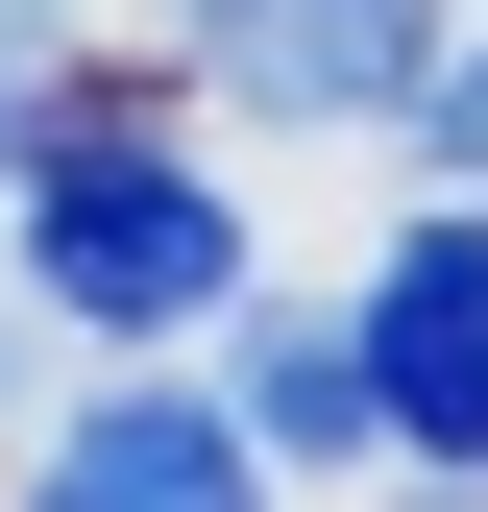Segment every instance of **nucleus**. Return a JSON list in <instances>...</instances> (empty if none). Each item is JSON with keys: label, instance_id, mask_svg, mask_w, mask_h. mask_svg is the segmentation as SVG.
Wrapping results in <instances>:
<instances>
[{"label": "nucleus", "instance_id": "nucleus-6", "mask_svg": "<svg viewBox=\"0 0 488 512\" xmlns=\"http://www.w3.org/2000/svg\"><path fill=\"white\" fill-rule=\"evenodd\" d=\"M415 147H440L464 196H488V49H440V74H415Z\"/></svg>", "mask_w": 488, "mask_h": 512}, {"label": "nucleus", "instance_id": "nucleus-3", "mask_svg": "<svg viewBox=\"0 0 488 512\" xmlns=\"http://www.w3.org/2000/svg\"><path fill=\"white\" fill-rule=\"evenodd\" d=\"M171 25L269 122H415V74H440V0H171Z\"/></svg>", "mask_w": 488, "mask_h": 512}, {"label": "nucleus", "instance_id": "nucleus-4", "mask_svg": "<svg viewBox=\"0 0 488 512\" xmlns=\"http://www.w3.org/2000/svg\"><path fill=\"white\" fill-rule=\"evenodd\" d=\"M25 512H269V439L220 391H98V415H49V488Z\"/></svg>", "mask_w": 488, "mask_h": 512}, {"label": "nucleus", "instance_id": "nucleus-5", "mask_svg": "<svg viewBox=\"0 0 488 512\" xmlns=\"http://www.w3.org/2000/svg\"><path fill=\"white\" fill-rule=\"evenodd\" d=\"M244 439H293V464L391 439V415H366V317H244Z\"/></svg>", "mask_w": 488, "mask_h": 512}, {"label": "nucleus", "instance_id": "nucleus-1", "mask_svg": "<svg viewBox=\"0 0 488 512\" xmlns=\"http://www.w3.org/2000/svg\"><path fill=\"white\" fill-rule=\"evenodd\" d=\"M25 269L49 317H98V342H171V317L244 293V196L171 147H25Z\"/></svg>", "mask_w": 488, "mask_h": 512}, {"label": "nucleus", "instance_id": "nucleus-2", "mask_svg": "<svg viewBox=\"0 0 488 512\" xmlns=\"http://www.w3.org/2000/svg\"><path fill=\"white\" fill-rule=\"evenodd\" d=\"M366 415H391L415 464H488V196L366 269Z\"/></svg>", "mask_w": 488, "mask_h": 512}]
</instances>
